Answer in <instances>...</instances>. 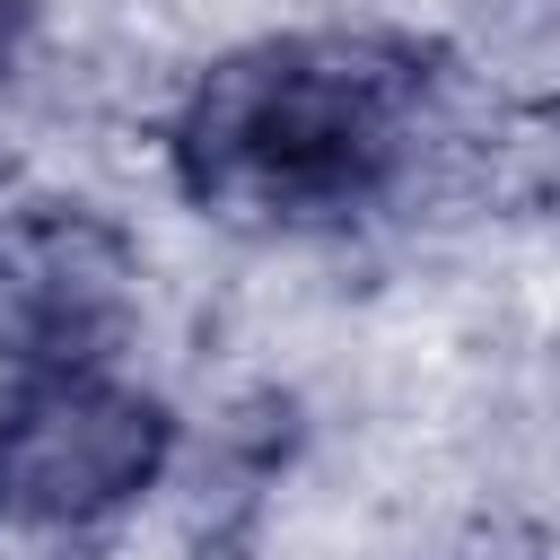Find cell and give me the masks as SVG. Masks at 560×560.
<instances>
[{"label":"cell","mask_w":560,"mask_h":560,"mask_svg":"<svg viewBox=\"0 0 560 560\" xmlns=\"http://www.w3.org/2000/svg\"><path fill=\"white\" fill-rule=\"evenodd\" d=\"M140 315V245L61 184H0V368H105Z\"/></svg>","instance_id":"obj_3"},{"label":"cell","mask_w":560,"mask_h":560,"mask_svg":"<svg viewBox=\"0 0 560 560\" xmlns=\"http://www.w3.org/2000/svg\"><path fill=\"white\" fill-rule=\"evenodd\" d=\"M438 131V61L385 26H289L219 52L166 131L184 201L245 228H332L394 201Z\"/></svg>","instance_id":"obj_1"},{"label":"cell","mask_w":560,"mask_h":560,"mask_svg":"<svg viewBox=\"0 0 560 560\" xmlns=\"http://www.w3.org/2000/svg\"><path fill=\"white\" fill-rule=\"evenodd\" d=\"M175 455V420L158 394L114 368L18 376L0 394V542L61 551L122 525Z\"/></svg>","instance_id":"obj_2"}]
</instances>
